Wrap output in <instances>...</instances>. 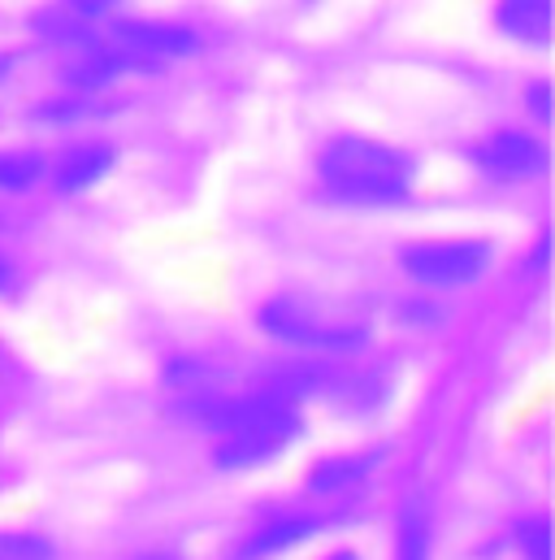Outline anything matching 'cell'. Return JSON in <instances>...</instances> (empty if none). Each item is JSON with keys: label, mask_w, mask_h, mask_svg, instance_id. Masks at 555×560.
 <instances>
[{"label": "cell", "mask_w": 555, "mask_h": 560, "mask_svg": "<svg viewBox=\"0 0 555 560\" xmlns=\"http://www.w3.org/2000/svg\"><path fill=\"white\" fill-rule=\"evenodd\" d=\"M530 552H534V560H547V526L543 522L530 526Z\"/></svg>", "instance_id": "14"}, {"label": "cell", "mask_w": 555, "mask_h": 560, "mask_svg": "<svg viewBox=\"0 0 555 560\" xmlns=\"http://www.w3.org/2000/svg\"><path fill=\"white\" fill-rule=\"evenodd\" d=\"M143 560H169V557H143Z\"/></svg>", "instance_id": "16"}, {"label": "cell", "mask_w": 555, "mask_h": 560, "mask_svg": "<svg viewBox=\"0 0 555 560\" xmlns=\"http://www.w3.org/2000/svg\"><path fill=\"white\" fill-rule=\"evenodd\" d=\"M196 39L182 26H156V22H127L122 26V48H131L135 57H174L187 52Z\"/></svg>", "instance_id": "7"}, {"label": "cell", "mask_w": 555, "mask_h": 560, "mask_svg": "<svg viewBox=\"0 0 555 560\" xmlns=\"http://www.w3.org/2000/svg\"><path fill=\"white\" fill-rule=\"evenodd\" d=\"M105 170H109V152H105V148H79V152H70V156L61 161L57 183H61V191H83V187H92Z\"/></svg>", "instance_id": "9"}, {"label": "cell", "mask_w": 555, "mask_h": 560, "mask_svg": "<svg viewBox=\"0 0 555 560\" xmlns=\"http://www.w3.org/2000/svg\"><path fill=\"white\" fill-rule=\"evenodd\" d=\"M330 560H356L352 552H339V557H330Z\"/></svg>", "instance_id": "15"}, {"label": "cell", "mask_w": 555, "mask_h": 560, "mask_svg": "<svg viewBox=\"0 0 555 560\" xmlns=\"http://www.w3.org/2000/svg\"><path fill=\"white\" fill-rule=\"evenodd\" d=\"M204 421L222 430L217 465H226V469L265 465L299 434V418H295V405H291L286 392L226 396Z\"/></svg>", "instance_id": "1"}, {"label": "cell", "mask_w": 555, "mask_h": 560, "mask_svg": "<svg viewBox=\"0 0 555 560\" xmlns=\"http://www.w3.org/2000/svg\"><path fill=\"white\" fill-rule=\"evenodd\" d=\"M499 26L512 39L543 48L552 39V0H504L499 4Z\"/></svg>", "instance_id": "6"}, {"label": "cell", "mask_w": 555, "mask_h": 560, "mask_svg": "<svg viewBox=\"0 0 555 560\" xmlns=\"http://www.w3.org/2000/svg\"><path fill=\"white\" fill-rule=\"evenodd\" d=\"M477 165L491 170L495 178H530L547 165V152L543 143H534L530 136H495L477 148Z\"/></svg>", "instance_id": "5"}, {"label": "cell", "mask_w": 555, "mask_h": 560, "mask_svg": "<svg viewBox=\"0 0 555 560\" xmlns=\"http://www.w3.org/2000/svg\"><path fill=\"white\" fill-rule=\"evenodd\" d=\"M369 465H374V460H330V465H321V469L312 474V487H317V491L347 487V482L365 478V474H369Z\"/></svg>", "instance_id": "10"}, {"label": "cell", "mask_w": 555, "mask_h": 560, "mask_svg": "<svg viewBox=\"0 0 555 560\" xmlns=\"http://www.w3.org/2000/svg\"><path fill=\"white\" fill-rule=\"evenodd\" d=\"M491 266V248L477 240H438L404 253V270L425 287H464Z\"/></svg>", "instance_id": "4"}, {"label": "cell", "mask_w": 555, "mask_h": 560, "mask_svg": "<svg viewBox=\"0 0 555 560\" xmlns=\"http://www.w3.org/2000/svg\"><path fill=\"white\" fill-rule=\"evenodd\" d=\"M317 530V517H278L270 522L252 544H248V557L261 560V557H274L282 548H291V544H299V539H308Z\"/></svg>", "instance_id": "8"}, {"label": "cell", "mask_w": 555, "mask_h": 560, "mask_svg": "<svg viewBox=\"0 0 555 560\" xmlns=\"http://www.w3.org/2000/svg\"><path fill=\"white\" fill-rule=\"evenodd\" d=\"M0 560H52V548H48V539H39V535L0 530Z\"/></svg>", "instance_id": "11"}, {"label": "cell", "mask_w": 555, "mask_h": 560, "mask_svg": "<svg viewBox=\"0 0 555 560\" xmlns=\"http://www.w3.org/2000/svg\"><path fill=\"white\" fill-rule=\"evenodd\" d=\"M39 174V161L31 156H0V187H26Z\"/></svg>", "instance_id": "12"}, {"label": "cell", "mask_w": 555, "mask_h": 560, "mask_svg": "<svg viewBox=\"0 0 555 560\" xmlns=\"http://www.w3.org/2000/svg\"><path fill=\"white\" fill-rule=\"evenodd\" d=\"M261 326L282 339V343H299V348H352L365 339V326L343 313L330 308L321 300H304V295H278L261 308Z\"/></svg>", "instance_id": "3"}, {"label": "cell", "mask_w": 555, "mask_h": 560, "mask_svg": "<svg viewBox=\"0 0 555 560\" xmlns=\"http://www.w3.org/2000/svg\"><path fill=\"white\" fill-rule=\"evenodd\" d=\"M321 183L347 205H395L409 196V161L374 140H334L321 152Z\"/></svg>", "instance_id": "2"}, {"label": "cell", "mask_w": 555, "mask_h": 560, "mask_svg": "<svg viewBox=\"0 0 555 560\" xmlns=\"http://www.w3.org/2000/svg\"><path fill=\"white\" fill-rule=\"evenodd\" d=\"M400 560H425V522H421V517H409V522H404V548H400Z\"/></svg>", "instance_id": "13"}]
</instances>
